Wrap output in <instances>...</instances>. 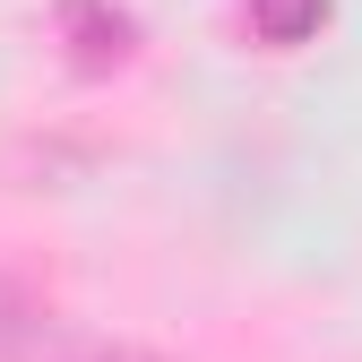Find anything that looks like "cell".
<instances>
[{
	"instance_id": "obj_1",
	"label": "cell",
	"mask_w": 362,
	"mask_h": 362,
	"mask_svg": "<svg viewBox=\"0 0 362 362\" xmlns=\"http://www.w3.org/2000/svg\"><path fill=\"white\" fill-rule=\"evenodd\" d=\"M52 35H61V61L78 78H104V69H121L139 52V26H129V9H112V0H61Z\"/></svg>"
},
{
	"instance_id": "obj_2",
	"label": "cell",
	"mask_w": 362,
	"mask_h": 362,
	"mask_svg": "<svg viewBox=\"0 0 362 362\" xmlns=\"http://www.w3.org/2000/svg\"><path fill=\"white\" fill-rule=\"evenodd\" d=\"M61 320H69L61 302H43L26 276H9V267H0V362H35L43 345H52Z\"/></svg>"
},
{
	"instance_id": "obj_3",
	"label": "cell",
	"mask_w": 362,
	"mask_h": 362,
	"mask_svg": "<svg viewBox=\"0 0 362 362\" xmlns=\"http://www.w3.org/2000/svg\"><path fill=\"white\" fill-rule=\"evenodd\" d=\"M242 26L267 43V52H293L328 26V0H242Z\"/></svg>"
},
{
	"instance_id": "obj_4",
	"label": "cell",
	"mask_w": 362,
	"mask_h": 362,
	"mask_svg": "<svg viewBox=\"0 0 362 362\" xmlns=\"http://www.w3.org/2000/svg\"><path fill=\"white\" fill-rule=\"evenodd\" d=\"M35 362H164V354H156V345H129V337H95V328L61 320V328H52V345H43Z\"/></svg>"
}]
</instances>
